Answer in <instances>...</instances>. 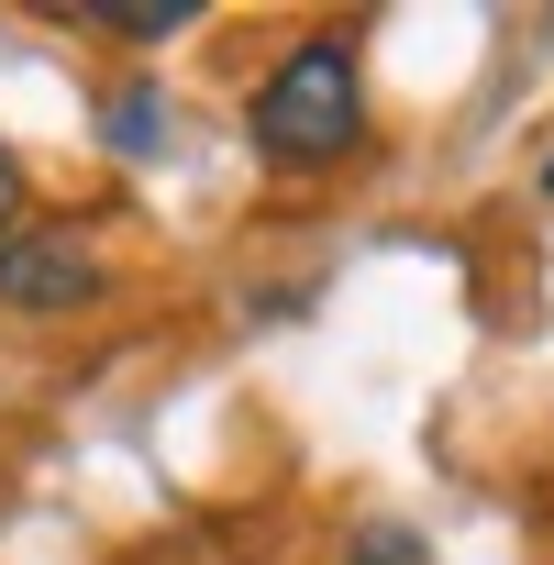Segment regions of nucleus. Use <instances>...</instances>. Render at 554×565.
<instances>
[{
	"label": "nucleus",
	"mask_w": 554,
	"mask_h": 565,
	"mask_svg": "<svg viewBox=\"0 0 554 565\" xmlns=\"http://www.w3.org/2000/svg\"><path fill=\"white\" fill-rule=\"evenodd\" d=\"M244 145L266 167H333L366 145V78H355V45L344 34H311L266 67V89L244 100Z\"/></svg>",
	"instance_id": "obj_1"
},
{
	"label": "nucleus",
	"mask_w": 554,
	"mask_h": 565,
	"mask_svg": "<svg viewBox=\"0 0 554 565\" xmlns=\"http://www.w3.org/2000/svg\"><path fill=\"white\" fill-rule=\"evenodd\" d=\"M100 289H111V266H100L78 233H12V244H0V311H23V322L89 311Z\"/></svg>",
	"instance_id": "obj_2"
},
{
	"label": "nucleus",
	"mask_w": 554,
	"mask_h": 565,
	"mask_svg": "<svg viewBox=\"0 0 554 565\" xmlns=\"http://www.w3.org/2000/svg\"><path fill=\"white\" fill-rule=\"evenodd\" d=\"M189 12H200V0H100V34H122V45H167V34H189Z\"/></svg>",
	"instance_id": "obj_3"
},
{
	"label": "nucleus",
	"mask_w": 554,
	"mask_h": 565,
	"mask_svg": "<svg viewBox=\"0 0 554 565\" xmlns=\"http://www.w3.org/2000/svg\"><path fill=\"white\" fill-rule=\"evenodd\" d=\"M344 565H433V543H422L411 521H355V543H344Z\"/></svg>",
	"instance_id": "obj_4"
},
{
	"label": "nucleus",
	"mask_w": 554,
	"mask_h": 565,
	"mask_svg": "<svg viewBox=\"0 0 554 565\" xmlns=\"http://www.w3.org/2000/svg\"><path fill=\"white\" fill-rule=\"evenodd\" d=\"M100 122H111V145H122V156H156V122H167V111H156V89H122Z\"/></svg>",
	"instance_id": "obj_5"
},
{
	"label": "nucleus",
	"mask_w": 554,
	"mask_h": 565,
	"mask_svg": "<svg viewBox=\"0 0 554 565\" xmlns=\"http://www.w3.org/2000/svg\"><path fill=\"white\" fill-rule=\"evenodd\" d=\"M12 233H23V156L0 145V244H12Z\"/></svg>",
	"instance_id": "obj_6"
},
{
	"label": "nucleus",
	"mask_w": 554,
	"mask_h": 565,
	"mask_svg": "<svg viewBox=\"0 0 554 565\" xmlns=\"http://www.w3.org/2000/svg\"><path fill=\"white\" fill-rule=\"evenodd\" d=\"M543 189H554V167H543Z\"/></svg>",
	"instance_id": "obj_7"
}]
</instances>
